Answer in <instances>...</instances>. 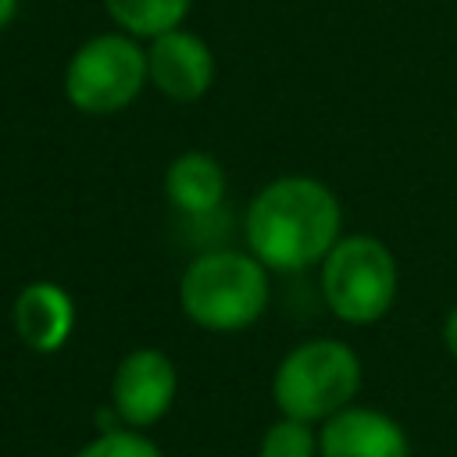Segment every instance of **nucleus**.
<instances>
[{
  "instance_id": "obj_1",
  "label": "nucleus",
  "mask_w": 457,
  "mask_h": 457,
  "mask_svg": "<svg viewBox=\"0 0 457 457\" xmlns=\"http://www.w3.org/2000/svg\"><path fill=\"white\" fill-rule=\"evenodd\" d=\"M243 236L268 271L296 275L318 268L343 239L339 196L314 175H278L253 193Z\"/></svg>"
},
{
  "instance_id": "obj_2",
  "label": "nucleus",
  "mask_w": 457,
  "mask_h": 457,
  "mask_svg": "<svg viewBox=\"0 0 457 457\" xmlns=\"http://www.w3.org/2000/svg\"><path fill=\"white\" fill-rule=\"evenodd\" d=\"M268 268L250 250H207L179 278V307L204 332H243L261 321L271 300Z\"/></svg>"
},
{
  "instance_id": "obj_3",
  "label": "nucleus",
  "mask_w": 457,
  "mask_h": 457,
  "mask_svg": "<svg viewBox=\"0 0 457 457\" xmlns=\"http://www.w3.org/2000/svg\"><path fill=\"white\" fill-rule=\"evenodd\" d=\"M361 357L343 339H303L296 343L271 375V400L278 414L321 425L357 400Z\"/></svg>"
},
{
  "instance_id": "obj_4",
  "label": "nucleus",
  "mask_w": 457,
  "mask_h": 457,
  "mask_svg": "<svg viewBox=\"0 0 457 457\" xmlns=\"http://www.w3.org/2000/svg\"><path fill=\"white\" fill-rule=\"evenodd\" d=\"M321 268V296L328 311L346 325H375L382 321L400 289V268L393 250L368 232L343 236Z\"/></svg>"
},
{
  "instance_id": "obj_5",
  "label": "nucleus",
  "mask_w": 457,
  "mask_h": 457,
  "mask_svg": "<svg viewBox=\"0 0 457 457\" xmlns=\"http://www.w3.org/2000/svg\"><path fill=\"white\" fill-rule=\"evenodd\" d=\"M146 50L129 32H96L64 64V100L93 118L125 111L146 89Z\"/></svg>"
},
{
  "instance_id": "obj_6",
  "label": "nucleus",
  "mask_w": 457,
  "mask_h": 457,
  "mask_svg": "<svg viewBox=\"0 0 457 457\" xmlns=\"http://www.w3.org/2000/svg\"><path fill=\"white\" fill-rule=\"evenodd\" d=\"M179 396V368L157 346L129 350L111 375V414L125 428L146 432L157 425Z\"/></svg>"
},
{
  "instance_id": "obj_7",
  "label": "nucleus",
  "mask_w": 457,
  "mask_h": 457,
  "mask_svg": "<svg viewBox=\"0 0 457 457\" xmlns=\"http://www.w3.org/2000/svg\"><path fill=\"white\" fill-rule=\"evenodd\" d=\"M146 75L150 86L175 100V104H196L211 93L214 86V50L207 46V39H200L189 29H171L150 39L146 46Z\"/></svg>"
},
{
  "instance_id": "obj_8",
  "label": "nucleus",
  "mask_w": 457,
  "mask_h": 457,
  "mask_svg": "<svg viewBox=\"0 0 457 457\" xmlns=\"http://www.w3.org/2000/svg\"><path fill=\"white\" fill-rule=\"evenodd\" d=\"M318 457H411V439L393 414L350 403L318 425Z\"/></svg>"
},
{
  "instance_id": "obj_9",
  "label": "nucleus",
  "mask_w": 457,
  "mask_h": 457,
  "mask_svg": "<svg viewBox=\"0 0 457 457\" xmlns=\"http://www.w3.org/2000/svg\"><path fill=\"white\" fill-rule=\"evenodd\" d=\"M11 325L14 336L25 343V350L50 357L64 350L75 332V300L61 282L50 278L25 282L11 303Z\"/></svg>"
},
{
  "instance_id": "obj_10",
  "label": "nucleus",
  "mask_w": 457,
  "mask_h": 457,
  "mask_svg": "<svg viewBox=\"0 0 457 457\" xmlns=\"http://www.w3.org/2000/svg\"><path fill=\"white\" fill-rule=\"evenodd\" d=\"M164 196L186 218H211L225 200V171L204 150H186L164 168Z\"/></svg>"
},
{
  "instance_id": "obj_11",
  "label": "nucleus",
  "mask_w": 457,
  "mask_h": 457,
  "mask_svg": "<svg viewBox=\"0 0 457 457\" xmlns=\"http://www.w3.org/2000/svg\"><path fill=\"white\" fill-rule=\"evenodd\" d=\"M189 7L193 0H104L107 18L136 39H154L161 32L179 29Z\"/></svg>"
},
{
  "instance_id": "obj_12",
  "label": "nucleus",
  "mask_w": 457,
  "mask_h": 457,
  "mask_svg": "<svg viewBox=\"0 0 457 457\" xmlns=\"http://www.w3.org/2000/svg\"><path fill=\"white\" fill-rule=\"evenodd\" d=\"M257 457H318V428L278 414L257 443Z\"/></svg>"
},
{
  "instance_id": "obj_13",
  "label": "nucleus",
  "mask_w": 457,
  "mask_h": 457,
  "mask_svg": "<svg viewBox=\"0 0 457 457\" xmlns=\"http://www.w3.org/2000/svg\"><path fill=\"white\" fill-rule=\"evenodd\" d=\"M71 457H164V453H161V446L146 432L114 425V428H100Z\"/></svg>"
},
{
  "instance_id": "obj_14",
  "label": "nucleus",
  "mask_w": 457,
  "mask_h": 457,
  "mask_svg": "<svg viewBox=\"0 0 457 457\" xmlns=\"http://www.w3.org/2000/svg\"><path fill=\"white\" fill-rule=\"evenodd\" d=\"M443 346H446L450 357L457 361V307H450V314L443 318Z\"/></svg>"
},
{
  "instance_id": "obj_15",
  "label": "nucleus",
  "mask_w": 457,
  "mask_h": 457,
  "mask_svg": "<svg viewBox=\"0 0 457 457\" xmlns=\"http://www.w3.org/2000/svg\"><path fill=\"white\" fill-rule=\"evenodd\" d=\"M18 7H21V0H0V32L18 18Z\"/></svg>"
}]
</instances>
